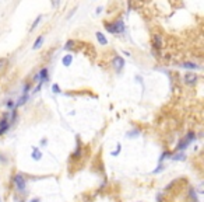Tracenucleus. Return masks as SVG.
I'll return each instance as SVG.
<instances>
[{
	"label": "nucleus",
	"mask_w": 204,
	"mask_h": 202,
	"mask_svg": "<svg viewBox=\"0 0 204 202\" xmlns=\"http://www.w3.org/2000/svg\"><path fill=\"white\" fill-rule=\"evenodd\" d=\"M105 27H106V30L112 34H120V33L125 31V23H123L122 20H118L116 23H112V24L106 23Z\"/></svg>",
	"instance_id": "1"
},
{
	"label": "nucleus",
	"mask_w": 204,
	"mask_h": 202,
	"mask_svg": "<svg viewBox=\"0 0 204 202\" xmlns=\"http://www.w3.org/2000/svg\"><path fill=\"white\" fill-rule=\"evenodd\" d=\"M13 181H14L17 190H18L20 192H24V191H25V178H24L23 174H16L14 178H13Z\"/></svg>",
	"instance_id": "2"
},
{
	"label": "nucleus",
	"mask_w": 204,
	"mask_h": 202,
	"mask_svg": "<svg viewBox=\"0 0 204 202\" xmlns=\"http://www.w3.org/2000/svg\"><path fill=\"white\" fill-rule=\"evenodd\" d=\"M8 128H10V124H8L7 117L1 118V119H0V135H4L8 131Z\"/></svg>",
	"instance_id": "3"
},
{
	"label": "nucleus",
	"mask_w": 204,
	"mask_h": 202,
	"mask_svg": "<svg viewBox=\"0 0 204 202\" xmlns=\"http://www.w3.org/2000/svg\"><path fill=\"white\" fill-rule=\"evenodd\" d=\"M113 66H115L116 70H122V69L125 67V60H123V58L122 56H115L113 58Z\"/></svg>",
	"instance_id": "4"
},
{
	"label": "nucleus",
	"mask_w": 204,
	"mask_h": 202,
	"mask_svg": "<svg viewBox=\"0 0 204 202\" xmlns=\"http://www.w3.org/2000/svg\"><path fill=\"white\" fill-rule=\"evenodd\" d=\"M38 79H39V83H43V81L49 80V74H48L46 67H42V69H41V72L38 73Z\"/></svg>",
	"instance_id": "5"
},
{
	"label": "nucleus",
	"mask_w": 204,
	"mask_h": 202,
	"mask_svg": "<svg viewBox=\"0 0 204 202\" xmlns=\"http://www.w3.org/2000/svg\"><path fill=\"white\" fill-rule=\"evenodd\" d=\"M185 81H186L187 84H194L197 81V76L193 74V73H187V74L185 76Z\"/></svg>",
	"instance_id": "6"
},
{
	"label": "nucleus",
	"mask_w": 204,
	"mask_h": 202,
	"mask_svg": "<svg viewBox=\"0 0 204 202\" xmlns=\"http://www.w3.org/2000/svg\"><path fill=\"white\" fill-rule=\"evenodd\" d=\"M62 63H63V66L69 67V66L73 63V55H70V53L64 55V56H63V59H62Z\"/></svg>",
	"instance_id": "7"
},
{
	"label": "nucleus",
	"mask_w": 204,
	"mask_h": 202,
	"mask_svg": "<svg viewBox=\"0 0 204 202\" xmlns=\"http://www.w3.org/2000/svg\"><path fill=\"white\" fill-rule=\"evenodd\" d=\"M152 45H154V48H157V49H159L161 47H162V38H161L158 34L154 37V42H152Z\"/></svg>",
	"instance_id": "8"
},
{
	"label": "nucleus",
	"mask_w": 204,
	"mask_h": 202,
	"mask_svg": "<svg viewBox=\"0 0 204 202\" xmlns=\"http://www.w3.org/2000/svg\"><path fill=\"white\" fill-rule=\"evenodd\" d=\"M95 35H96V40H98V42H99L101 45H106V44H108V40L105 38V35H103L102 33H99V31H98Z\"/></svg>",
	"instance_id": "9"
},
{
	"label": "nucleus",
	"mask_w": 204,
	"mask_h": 202,
	"mask_svg": "<svg viewBox=\"0 0 204 202\" xmlns=\"http://www.w3.org/2000/svg\"><path fill=\"white\" fill-rule=\"evenodd\" d=\"M41 157H42L41 150L38 147H34V150H32V159H34V160H41Z\"/></svg>",
	"instance_id": "10"
},
{
	"label": "nucleus",
	"mask_w": 204,
	"mask_h": 202,
	"mask_svg": "<svg viewBox=\"0 0 204 202\" xmlns=\"http://www.w3.org/2000/svg\"><path fill=\"white\" fill-rule=\"evenodd\" d=\"M42 42H43V37H42V35H39V37L37 38V41L34 42V45H32V49H38V48H41Z\"/></svg>",
	"instance_id": "11"
},
{
	"label": "nucleus",
	"mask_w": 204,
	"mask_h": 202,
	"mask_svg": "<svg viewBox=\"0 0 204 202\" xmlns=\"http://www.w3.org/2000/svg\"><path fill=\"white\" fill-rule=\"evenodd\" d=\"M182 67H185V69H193V70L198 69V66H197L196 63H192V62H185V63H182Z\"/></svg>",
	"instance_id": "12"
},
{
	"label": "nucleus",
	"mask_w": 204,
	"mask_h": 202,
	"mask_svg": "<svg viewBox=\"0 0 204 202\" xmlns=\"http://www.w3.org/2000/svg\"><path fill=\"white\" fill-rule=\"evenodd\" d=\"M27 100H28V94H23L21 98L16 103V107H21V105H24L25 103H27Z\"/></svg>",
	"instance_id": "13"
},
{
	"label": "nucleus",
	"mask_w": 204,
	"mask_h": 202,
	"mask_svg": "<svg viewBox=\"0 0 204 202\" xmlns=\"http://www.w3.org/2000/svg\"><path fill=\"white\" fill-rule=\"evenodd\" d=\"M41 20H42V16H38L37 17V20H35V21H34V24L31 25V28H30V31H34V30H35V27H37V25L39 24V21Z\"/></svg>",
	"instance_id": "14"
},
{
	"label": "nucleus",
	"mask_w": 204,
	"mask_h": 202,
	"mask_svg": "<svg viewBox=\"0 0 204 202\" xmlns=\"http://www.w3.org/2000/svg\"><path fill=\"white\" fill-rule=\"evenodd\" d=\"M187 145H189V142H186V140L183 139L181 143H179V146H178V150H183V149H186V147H187Z\"/></svg>",
	"instance_id": "15"
},
{
	"label": "nucleus",
	"mask_w": 204,
	"mask_h": 202,
	"mask_svg": "<svg viewBox=\"0 0 204 202\" xmlns=\"http://www.w3.org/2000/svg\"><path fill=\"white\" fill-rule=\"evenodd\" d=\"M80 154H81V146H79V147L76 149V152L73 153V156H71V157H73V159H79Z\"/></svg>",
	"instance_id": "16"
},
{
	"label": "nucleus",
	"mask_w": 204,
	"mask_h": 202,
	"mask_svg": "<svg viewBox=\"0 0 204 202\" xmlns=\"http://www.w3.org/2000/svg\"><path fill=\"white\" fill-rule=\"evenodd\" d=\"M6 105H7L8 108H16V103L13 100H8L7 103H6Z\"/></svg>",
	"instance_id": "17"
},
{
	"label": "nucleus",
	"mask_w": 204,
	"mask_h": 202,
	"mask_svg": "<svg viewBox=\"0 0 204 202\" xmlns=\"http://www.w3.org/2000/svg\"><path fill=\"white\" fill-rule=\"evenodd\" d=\"M52 91H53V93H60V87H59V84H53V86H52Z\"/></svg>",
	"instance_id": "18"
},
{
	"label": "nucleus",
	"mask_w": 204,
	"mask_h": 202,
	"mask_svg": "<svg viewBox=\"0 0 204 202\" xmlns=\"http://www.w3.org/2000/svg\"><path fill=\"white\" fill-rule=\"evenodd\" d=\"M73 45H74V41H67V42H66V45H64V48H66V49L73 48Z\"/></svg>",
	"instance_id": "19"
},
{
	"label": "nucleus",
	"mask_w": 204,
	"mask_h": 202,
	"mask_svg": "<svg viewBox=\"0 0 204 202\" xmlns=\"http://www.w3.org/2000/svg\"><path fill=\"white\" fill-rule=\"evenodd\" d=\"M120 149H122V146H120V145H118V147H116V150H113V152H112V156H118V154L120 153Z\"/></svg>",
	"instance_id": "20"
},
{
	"label": "nucleus",
	"mask_w": 204,
	"mask_h": 202,
	"mask_svg": "<svg viewBox=\"0 0 204 202\" xmlns=\"http://www.w3.org/2000/svg\"><path fill=\"white\" fill-rule=\"evenodd\" d=\"M173 160H183V159H185V154L182 153V154H176V156H175V157H172Z\"/></svg>",
	"instance_id": "21"
},
{
	"label": "nucleus",
	"mask_w": 204,
	"mask_h": 202,
	"mask_svg": "<svg viewBox=\"0 0 204 202\" xmlns=\"http://www.w3.org/2000/svg\"><path fill=\"white\" fill-rule=\"evenodd\" d=\"M6 59H3V58H0V70H3V67H4V65H6Z\"/></svg>",
	"instance_id": "22"
},
{
	"label": "nucleus",
	"mask_w": 204,
	"mask_h": 202,
	"mask_svg": "<svg viewBox=\"0 0 204 202\" xmlns=\"http://www.w3.org/2000/svg\"><path fill=\"white\" fill-rule=\"evenodd\" d=\"M30 87H31V86H30V83H27V84H25V86H24L23 94H27V93H28V90H30Z\"/></svg>",
	"instance_id": "23"
},
{
	"label": "nucleus",
	"mask_w": 204,
	"mask_h": 202,
	"mask_svg": "<svg viewBox=\"0 0 204 202\" xmlns=\"http://www.w3.org/2000/svg\"><path fill=\"white\" fill-rule=\"evenodd\" d=\"M0 162H3L4 164H6V163H7L8 160H7V157H6L4 154H0Z\"/></svg>",
	"instance_id": "24"
},
{
	"label": "nucleus",
	"mask_w": 204,
	"mask_h": 202,
	"mask_svg": "<svg viewBox=\"0 0 204 202\" xmlns=\"http://www.w3.org/2000/svg\"><path fill=\"white\" fill-rule=\"evenodd\" d=\"M101 11H102V7H101V6H99V7H96V14H99Z\"/></svg>",
	"instance_id": "25"
},
{
	"label": "nucleus",
	"mask_w": 204,
	"mask_h": 202,
	"mask_svg": "<svg viewBox=\"0 0 204 202\" xmlns=\"http://www.w3.org/2000/svg\"><path fill=\"white\" fill-rule=\"evenodd\" d=\"M41 145H46V139H42L41 140Z\"/></svg>",
	"instance_id": "26"
},
{
	"label": "nucleus",
	"mask_w": 204,
	"mask_h": 202,
	"mask_svg": "<svg viewBox=\"0 0 204 202\" xmlns=\"http://www.w3.org/2000/svg\"><path fill=\"white\" fill-rule=\"evenodd\" d=\"M31 202H39V199H38V198H37V199H32Z\"/></svg>",
	"instance_id": "27"
}]
</instances>
